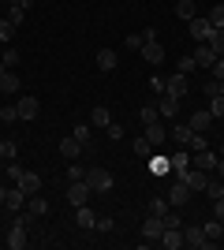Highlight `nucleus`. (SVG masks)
Segmentation results:
<instances>
[{
	"label": "nucleus",
	"instance_id": "f257e3e1",
	"mask_svg": "<svg viewBox=\"0 0 224 250\" xmlns=\"http://www.w3.org/2000/svg\"><path fill=\"white\" fill-rule=\"evenodd\" d=\"M183 247H191V250H209V247H217V243L205 239L202 224H187V228H183Z\"/></svg>",
	"mask_w": 224,
	"mask_h": 250
},
{
	"label": "nucleus",
	"instance_id": "f03ea898",
	"mask_svg": "<svg viewBox=\"0 0 224 250\" xmlns=\"http://www.w3.org/2000/svg\"><path fill=\"white\" fill-rule=\"evenodd\" d=\"M86 183H90L94 194H108V190H112V172H105V168H90V172H86Z\"/></svg>",
	"mask_w": 224,
	"mask_h": 250
},
{
	"label": "nucleus",
	"instance_id": "7ed1b4c3",
	"mask_svg": "<svg viewBox=\"0 0 224 250\" xmlns=\"http://www.w3.org/2000/svg\"><path fill=\"white\" fill-rule=\"evenodd\" d=\"M187 34H191L194 42H209V38H213L217 30H213V22L205 19V15H194V19L187 22Z\"/></svg>",
	"mask_w": 224,
	"mask_h": 250
},
{
	"label": "nucleus",
	"instance_id": "20e7f679",
	"mask_svg": "<svg viewBox=\"0 0 224 250\" xmlns=\"http://www.w3.org/2000/svg\"><path fill=\"white\" fill-rule=\"evenodd\" d=\"M187 79H191V75H183V71H172L168 79H164V90H168L172 97H180V101H183V97L191 94V83H187Z\"/></svg>",
	"mask_w": 224,
	"mask_h": 250
},
{
	"label": "nucleus",
	"instance_id": "39448f33",
	"mask_svg": "<svg viewBox=\"0 0 224 250\" xmlns=\"http://www.w3.org/2000/svg\"><path fill=\"white\" fill-rule=\"evenodd\" d=\"M191 194H194V190L187 187V183H183L180 176H176V179H172V187H168V206L183 209V206H187V202H191Z\"/></svg>",
	"mask_w": 224,
	"mask_h": 250
},
{
	"label": "nucleus",
	"instance_id": "423d86ee",
	"mask_svg": "<svg viewBox=\"0 0 224 250\" xmlns=\"http://www.w3.org/2000/svg\"><path fill=\"white\" fill-rule=\"evenodd\" d=\"M8 247H11V250H22V247H26V217H22V213H15V220H11Z\"/></svg>",
	"mask_w": 224,
	"mask_h": 250
},
{
	"label": "nucleus",
	"instance_id": "0eeeda50",
	"mask_svg": "<svg viewBox=\"0 0 224 250\" xmlns=\"http://www.w3.org/2000/svg\"><path fill=\"white\" fill-rule=\"evenodd\" d=\"M15 187H19L26 198H30V194H41V176H38V172H30V168H22V176L15 179Z\"/></svg>",
	"mask_w": 224,
	"mask_h": 250
},
{
	"label": "nucleus",
	"instance_id": "6e6552de",
	"mask_svg": "<svg viewBox=\"0 0 224 250\" xmlns=\"http://www.w3.org/2000/svg\"><path fill=\"white\" fill-rule=\"evenodd\" d=\"M15 108H19V120L26 124V120H38V112H41V101H38V97H30V94H22L19 101H15Z\"/></svg>",
	"mask_w": 224,
	"mask_h": 250
},
{
	"label": "nucleus",
	"instance_id": "1a4fd4ad",
	"mask_svg": "<svg viewBox=\"0 0 224 250\" xmlns=\"http://www.w3.org/2000/svg\"><path fill=\"white\" fill-rule=\"evenodd\" d=\"M90 194H94V190H90L86 179H71V187H67V202H71V206H86Z\"/></svg>",
	"mask_w": 224,
	"mask_h": 250
},
{
	"label": "nucleus",
	"instance_id": "9d476101",
	"mask_svg": "<svg viewBox=\"0 0 224 250\" xmlns=\"http://www.w3.org/2000/svg\"><path fill=\"white\" fill-rule=\"evenodd\" d=\"M217 161H221V153H213V149L191 153V168H198V172H217Z\"/></svg>",
	"mask_w": 224,
	"mask_h": 250
},
{
	"label": "nucleus",
	"instance_id": "9b49d317",
	"mask_svg": "<svg viewBox=\"0 0 224 250\" xmlns=\"http://www.w3.org/2000/svg\"><path fill=\"white\" fill-rule=\"evenodd\" d=\"M157 112L164 116V120H176V116H180V97H172L168 90L157 94Z\"/></svg>",
	"mask_w": 224,
	"mask_h": 250
},
{
	"label": "nucleus",
	"instance_id": "f8f14e48",
	"mask_svg": "<svg viewBox=\"0 0 224 250\" xmlns=\"http://www.w3.org/2000/svg\"><path fill=\"white\" fill-rule=\"evenodd\" d=\"M180 179L194 190V194H202L205 183H209V176H205V172H198V168H187V172H180Z\"/></svg>",
	"mask_w": 224,
	"mask_h": 250
},
{
	"label": "nucleus",
	"instance_id": "ddd939ff",
	"mask_svg": "<svg viewBox=\"0 0 224 250\" xmlns=\"http://www.w3.org/2000/svg\"><path fill=\"white\" fill-rule=\"evenodd\" d=\"M191 56H194L198 67H213V63H217V52H213V45H209V42H198V49H194Z\"/></svg>",
	"mask_w": 224,
	"mask_h": 250
},
{
	"label": "nucleus",
	"instance_id": "4468645a",
	"mask_svg": "<svg viewBox=\"0 0 224 250\" xmlns=\"http://www.w3.org/2000/svg\"><path fill=\"white\" fill-rule=\"evenodd\" d=\"M161 231H164V220H161V217H146V220H142V239H146V243H157Z\"/></svg>",
	"mask_w": 224,
	"mask_h": 250
},
{
	"label": "nucleus",
	"instance_id": "2eb2a0df",
	"mask_svg": "<svg viewBox=\"0 0 224 250\" xmlns=\"http://www.w3.org/2000/svg\"><path fill=\"white\" fill-rule=\"evenodd\" d=\"M187 124H191V131H194V135H205V131L213 127V112H205V108H198V112H194L191 120H187Z\"/></svg>",
	"mask_w": 224,
	"mask_h": 250
},
{
	"label": "nucleus",
	"instance_id": "dca6fc26",
	"mask_svg": "<svg viewBox=\"0 0 224 250\" xmlns=\"http://www.w3.org/2000/svg\"><path fill=\"white\" fill-rule=\"evenodd\" d=\"M157 243H161L164 250H180V247H183V228H164Z\"/></svg>",
	"mask_w": 224,
	"mask_h": 250
},
{
	"label": "nucleus",
	"instance_id": "f3484780",
	"mask_svg": "<svg viewBox=\"0 0 224 250\" xmlns=\"http://www.w3.org/2000/svg\"><path fill=\"white\" fill-rule=\"evenodd\" d=\"M0 202H4L11 213H22V209H26V194H22L19 187H15V190H4V198H0Z\"/></svg>",
	"mask_w": 224,
	"mask_h": 250
},
{
	"label": "nucleus",
	"instance_id": "a211bd4d",
	"mask_svg": "<svg viewBox=\"0 0 224 250\" xmlns=\"http://www.w3.org/2000/svg\"><path fill=\"white\" fill-rule=\"evenodd\" d=\"M94 63H97V71H105V75H108V71H116V63H120V60H116V52H112V49H101V52L94 56Z\"/></svg>",
	"mask_w": 224,
	"mask_h": 250
},
{
	"label": "nucleus",
	"instance_id": "6ab92c4d",
	"mask_svg": "<svg viewBox=\"0 0 224 250\" xmlns=\"http://www.w3.org/2000/svg\"><path fill=\"white\" fill-rule=\"evenodd\" d=\"M142 60H146V63H161V60H164V45H161V42H146V45H142Z\"/></svg>",
	"mask_w": 224,
	"mask_h": 250
},
{
	"label": "nucleus",
	"instance_id": "aec40b11",
	"mask_svg": "<svg viewBox=\"0 0 224 250\" xmlns=\"http://www.w3.org/2000/svg\"><path fill=\"white\" fill-rule=\"evenodd\" d=\"M82 149H86V146H82V142H79L75 135H67L64 142H60V153H64L67 161H79V153H82Z\"/></svg>",
	"mask_w": 224,
	"mask_h": 250
},
{
	"label": "nucleus",
	"instance_id": "412c9836",
	"mask_svg": "<svg viewBox=\"0 0 224 250\" xmlns=\"http://www.w3.org/2000/svg\"><path fill=\"white\" fill-rule=\"evenodd\" d=\"M146 138L153 142V146H161V142L168 138V127L161 124V120H153V124H146Z\"/></svg>",
	"mask_w": 224,
	"mask_h": 250
},
{
	"label": "nucleus",
	"instance_id": "4be33fe9",
	"mask_svg": "<svg viewBox=\"0 0 224 250\" xmlns=\"http://www.w3.org/2000/svg\"><path fill=\"white\" fill-rule=\"evenodd\" d=\"M131 149L139 153V161H149V157H153V149H157V146H153V142H149L146 135H139V138H135V142H131Z\"/></svg>",
	"mask_w": 224,
	"mask_h": 250
},
{
	"label": "nucleus",
	"instance_id": "5701e85b",
	"mask_svg": "<svg viewBox=\"0 0 224 250\" xmlns=\"http://www.w3.org/2000/svg\"><path fill=\"white\" fill-rule=\"evenodd\" d=\"M75 224H79V228H94V224H97L94 209H90V206H75Z\"/></svg>",
	"mask_w": 224,
	"mask_h": 250
},
{
	"label": "nucleus",
	"instance_id": "b1692460",
	"mask_svg": "<svg viewBox=\"0 0 224 250\" xmlns=\"http://www.w3.org/2000/svg\"><path fill=\"white\" fill-rule=\"evenodd\" d=\"M191 124H172V142H176V146H183L187 149V142H191Z\"/></svg>",
	"mask_w": 224,
	"mask_h": 250
},
{
	"label": "nucleus",
	"instance_id": "393cba45",
	"mask_svg": "<svg viewBox=\"0 0 224 250\" xmlns=\"http://www.w3.org/2000/svg\"><path fill=\"white\" fill-rule=\"evenodd\" d=\"M168 165H172V172H176V176H180V172H187V168H191V149L172 153V157H168Z\"/></svg>",
	"mask_w": 224,
	"mask_h": 250
},
{
	"label": "nucleus",
	"instance_id": "a878e982",
	"mask_svg": "<svg viewBox=\"0 0 224 250\" xmlns=\"http://www.w3.org/2000/svg\"><path fill=\"white\" fill-rule=\"evenodd\" d=\"M0 90H4V94H19V90H22L19 75H15V71H4V75H0Z\"/></svg>",
	"mask_w": 224,
	"mask_h": 250
},
{
	"label": "nucleus",
	"instance_id": "bb28decb",
	"mask_svg": "<svg viewBox=\"0 0 224 250\" xmlns=\"http://www.w3.org/2000/svg\"><path fill=\"white\" fill-rule=\"evenodd\" d=\"M71 135H75V138H79V142H82V146H86V149H90V142H94V124H90V120H82V124L75 127Z\"/></svg>",
	"mask_w": 224,
	"mask_h": 250
},
{
	"label": "nucleus",
	"instance_id": "cd10ccee",
	"mask_svg": "<svg viewBox=\"0 0 224 250\" xmlns=\"http://www.w3.org/2000/svg\"><path fill=\"white\" fill-rule=\"evenodd\" d=\"M26 213H30V217H45V213H49V202H45L41 194H30V202H26Z\"/></svg>",
	"mask_w": 224,
	"mask_h": 250
},
{
	"label": "nucleus",
	"instance_id": "c85d7f7f",
	"mask_svg": "<svg viewBox=\"0 0 224 250\" xmlns=\"http://www.w3.org/2000/svg\"><path fill=\"white\" fill-rule=\"evenodd\" d=\"M176 15H180L183 22H191L194 15H198V8H194V0H176Z\"/></svg>",
	"mask_w": 224,
	"mask_h": 250
},
{
	"label": "nucleus",
	"instance_id": "c756f323",
	"mask_svg": "<svg viewBox=\"0 0 224 250\" xmlns=\"http://www.w3.org/2000/svg\"><path fill=\"white\" fill-rule=\"evenodd\" d=\"M90 124H94V127H108V124H112V116H108L105 104H97L94 112H90Z\"/></svg>",
	"mask_w": 224,
	"mask_h": 250
},
{
	"label": "nucleus",
	"instance_id": "7c9ffc66",
	"mask_svg": "<svg viewBox=\"0 0 224 250\" xmlns=\"http://www.w3.org/2000/svg\"><path fill=\"white\" fill-rule=\"evenodd\" d=\"M205 198L209 202H217V198H224V179H209V183H205V190H202Z\"/></svg>",
	"mask_w": 224,
	"mask_h": 250
},
{
	"label": "nucleus",
	"instance_id": "2f4dec72",
	"mask_svg": "<svg viewBox=\"0 0 224 250\" xmlns=\"http://www.w3.org/2000/svg\"><path fill=\"white\" fill-rule=\"evenodd\" d=\"M15 63H19V52H15V49L8 45V49H4V56H0V75H4V71H11Z\"/></svg>",
	"mask_w": 224,
	"mask_h": 250
},
{
	"label": "nucleus",
	"instance_id": "473e14b6",
	"mask_svg": "<svg viewBox=\"0 0 224 250\" xmlns=\"http://www.w3.org/2000/svg\"><path fill=\"white\" fill-rule=\"evenodd\" d=\"M15 30H19V26H15V22H11V19H0V42H4V45H11V38H15Z\"/></svg>",
	"mask_w": 224,
	"mask_h": 250
},
{
	"label": "nucleus",
	"instance_id": "72a5a7b5",
	"mask_svg": "<svg viewBox=\"0 0 224 250\" xmlns=\"http://www.w3.org/2000/svg\"><path fill=\"white\" fill-rule=\"evenodd\" d=\"M202 231H205V239H213V243H217V239H221V235H224V224H221V220L213 217V220H209V224H205Z\"/></svg>",
	"mask_w": 224,
	"mask_h": 250
},
{
	"label": "nucleus",
	"instance_id": "f704fd0d",
	"mask_svg": "<svg viewBox=\"0 0 224 250\" xmlns=\"http://www.w3.org/2000/svg\"><path fill=\"white\" fill-rule=\"evenodd\" d=\"M149 172H157V176H164V172H172L168 157H149Z\"/></svg>",
	"mask_w": 224,
	"mask_h": 250
},
{
	"label": "nucleus",
	"instance_id": "c9c22d12",
	"mask_svg": "<svg viewBox=\"0 0 224 250\" xmlns=\"http://www.w3.org/2000/svg\"><path fill=\"white\" fill-rule=\"evenodd\" d=\"M15 153H19V146H15L11 138H4V142H0V161H15Z\"/></svg>",
	"mask_w": 224,
	"mask_h": 250
},
{
	"label": "nucleus",
	"instance_id": "e433bc0d",
	"mask_svg": "<svg viewBox=\"0 0 224 250\" xmlns=\"http://www.w3.org/2000/svg\"><path fill=\"white\" fill-rule=\"evenodd\" d=\"M8 19L15 22V26H22V19H26V8H22V4H8Z\"/></svg>",
	"mask_w": 224,
	"mask_h": 250
},
{
	"label": "nucleus",
	"instance_id": "4c0bfd02",
	"mask_svg": "<svg viewBox=\"0 0 224 250\" xmlns=\"http://www.w3.org/2000/svg\"><path fill=\"white\" fill-rule=\"evenodd\" d=\"M0 124H19V108H15V104H4V108H0Z\"/></svg>",
	"mask_w": 224,
	"mask_h": 250
},
{
	"label": "nucleus",
	"instance_id": "58836bf2",
	"mask_svg": "<svg viewBox=\"0 0 224 250\" xmlns=\"http://www.w3.org/2000/svg\"><path fill=\"white\" fill-rule=\"evenodd\" d=\"M205 19L213 22V30H224V4H217V8L209 11V15H205Z\"/></svg>",
	"mask_w": 224,
	"mask_h": 250
},
{
	"label": "nucleus",
	"instance_id": "ea45409f",
	"mask_svg": "<svg viewBox=\"0 0 224 250\" xmlns=\"http://www.w3.org/2000/svg\"><path fill=\"white\" fill-rule=\"evenodd\" d=\"M168 213V198H153L149 202V217H164Z\"/></svg>",
	"mask_w": 224,
	"mask_h": 250
},
{
	"label": "nucleus",
	"instance_id": "a19ab883",
	"mask_svg": "<svg viewBox=\"0 0 224 250\" xmlns=\"http://www.w3.org/2000/svg\"><path fill=\"white\" fill-rule=\"evenodd\" d=\"M209 112H213V120H221V116H224V94L209 97Z\"/></svg>",
	"mask_w": 224,
	"mask_h": 250
},
{
	"label": "nucleus",
	"instance_id": "79ce46f5",
	"mask_svg": "<svg viewBox=\"0 0 224 250\" xmlns=\"http://www.w3.org/2000/svg\"><path fill=\"white\" fill-rule=\"evenodd\" d=\"M157 104H142V112H139V120H142V127H146V124H153V120H157Z\"/></svg>",
	"mask_w": 224,
	"mask_h": 250
},
{
	"label": "nucleus",
	"instance_id": "37998d69",
	"mask_svg": "<svg viewBox=\"0 0 224 250\" xmlns=\"http://www.w3.org/2000/svg\"><path fill=\"white\" fill-rule=\"evenodd\" d=\"M187 149H191V153H202V149H209V142H205V135H191V142H187Z\"/></svg>",
	"mask_w": 224,
	"mask_h": 250
},
{
	"label": "nucleus",
	"instance_id": "c03bdc74",
	"mask_svg": "<svg viewBox=\"0 0 224 250\" xmlns=\"http://www.w3.org/2000/svg\"><path fill=\"white\" fill-rule=\"evenodd\" d=\"M194 67H198V63H194V56H180V60H176V71H183V75H191Z\"/></svg>",
	"mask_w": 224,
	"mask_h": 250
},
{
	"label": "nucleus",
	"instance_id": "a18cd8bd",
	"mask_svg": "<svg viewBox=\"0 0 224 250\" xmlns=\"http://www.w3.org/2000/svg\"><path fill=\"white\" fill-rule=\"evenodd\" d=\"M209 45H213V52H217V56H224V30H217L213 38H209Z\"/></svg>",
	"mask_w": 224,
	"mask_h": 250
},
{
	"label": "nucleus",
	"instance_id": "49530a36",
	"mask_svg": "<svg viewBox=\"0 0 224 250\" xmlns=\"http://www.w3.org/2000/svg\"><path fill=\"white\" fill-rule=\"evenodd\" d=\"M202 94H205V97L221 94V83H217V79H205V83H202Z\"/></svg>",
	"mask_w": 224,
	"mask_h": 250
},
{
	"label": "nucleus",
	"instance_id": "de8ad7c7",
	"mask_svg": "<svg viewBox=\"0 0 224 250\" xmlns=\"http://www.w3.org/2000/svg\"><path fill=\"white\" fill-rule=\"evenodd\" d=\"M4 172H8V179H19V176H22V165H15V161H4Z\"/></svg>",
	"mask_w": 224,
	"mask_h": 250
},
{
	"label": "nucleus",
	"instance_id": "09e8293b",
	"mask_svg": "<svg viewBox=\"0 0 224 250\" xmlns=\"http://www.w3.org/2000/svg\"><path fill=\"white\" fill-rule=\"evenodd\" d=\"M164 228H183V220H180V213H164Z\"/></svg>",
	"mask_w": 224,
	"mask_h": 250
},
{
	"label": "nucleus",
	"instance_id": "8fccbe9b",
	"mask_svg": "<svg viewBox=\"0 0 224 250\" xmlns=\"http://www.w3.org/2000/svg\"><path fill=\"white\" fill-rule=\"evenodd\" d=\"M94 228H97V231H112V228H116V220H112V217H97Z\"/></svg>",
	"mask_w": 224,
	"mask_h": 250
},
{
	"label": "nucleus",
	"instance_id": "3c124183",
	"mask_svg": "<svg viewBox=\"0 0 224 250\" xmlns=\"http://www.w3.org/2000/svg\"><path fill=\"white\" fill-rule=\"evenodd\" d=\"M67 179H86V172H82V168H79V165L71 161V165H67Z\"/></svg>",
	"mask_w": 224,
	"mask_h": 250
},
{
	"label": "nucleus",
	"instance_id": "603ef678",
	"mask_svg": "<svg viewBox=\"0 0 224 250\" xmlns=\"http://www.w3.org/2000/svg\"><path fill=\"white\" fill-rule=\"evenodd\" d=\"M209 71H213V79H217V83H221V79H224V56H217V63H213V67H209Z\"/></svg>",
	"mask_w": 224,
	"mask_h": 250
},
{
	"label": "nucleus",
	"instance_id": "864d4df0",
	"mask_svg": "<svg viewBox=\"0 0 224 250\" xmlns=\"http://www.w3.org/2000/svg\"><path fill=\"white\" fill-rule=\"evenodd\" d=\"M149 90H153V94H164V79H161V75H153V79H149Z\"/></svg>",
	"mask_w": 224,
	"mask_h": 250
},
{
	"label": "nucleus",
	"instance_id": "5fc2aeb1",
	"mask_svg": "<svg viewBox=\"0 0 224 250\" xmlns=\"http://www.w3.org/2000/svg\"><path fill=\"white\" fill-rule=\"evenodd\" d=\"M123 45H127V49H142V34H127V42H123Z\"/></svg>",
	"mask_w": 224,
	"mask_h": 250
},
{
	"label": "nucleus",
	"instance_id": "6e6d98bb",
	"mask_svg": "<svg viewBox=\"0 0 224 250\" xmlns=\"http://www.w3.org/2000/svg\"><path fill=\"white\" fill-rule=\"evenodd\" d=\"M213 217L224 224V198H217V202H213Z\"/></svg>",
	"mask_w": 224,
	"mask_h": 250
},
{
	"label": "nucleus",
	"instance_id": "4d7b16f0",
	"mask_svg": "<svg viewBox=\"0 0 224 250\" xmlns=\"http://www.w3.org/2000/svg\"><path fill=\"white\" fill-rule=\"evenodd\" d=\"M108 138H112V142H116V138H123V127H120V124H108Z\"/></svg>",
	"mask_w": 224,
	"mask_h": 250
},
{
	"label": "nucleus",
	"instance_id": "13d9d810",
	"mask_svg": "<svg viewBox=\"0 0 224 250\" xmlns=\"http://www.w3.org/2000/svg\"><path fill=\"white\" fill-rule=\"evenodd\" d=\"M146 42H157V30H153V26H146V30H142V45Z\"/></svg>",
	"mask_w": 224,
	"mask_h": 250
},
{
	"label": "nucleus",
	"instance_id": "bf43d9fd",
	"mask_svg": "<svg viewBox=\"0 0 224 250\" xmlns=\"http://www.w3.org/2000/svg\"><path fill=\"white\" fill-rule=\"evenodd\" d=\"M217 179H224V157L217 161Z\"/></svg>",
	"mask_w": 224,
	"mask_h": 250
},
{
	"label": "nucleus",
	"instance_id": "052dcab7",
	"mask_svg": "<svg viewBox=\"0 0 224 250\" xmlns=\"http://www.w3.org/2000/svg\"><path fill=\"white\" fill-rule=\"evenodd\" d=\"M221 94H224V79H221Z\"/></svg>",
	"mask_w": 224,
	"mask_h": 250
},
{
	"label": "nucleus",
	"instance_id": "680f3d73",
	"mask_svg": "<svg viewBox=\"0 0 224 250\" xmlns=\"http://www.w3.org/2000/svg\"><path fill=\"white\" fill-rule=\"evenodd\" d=\"M221 157H224V146H221Z\"/></svg>",
	"mask_w": 224,
	"mask_h": 250
}]
</instances>
